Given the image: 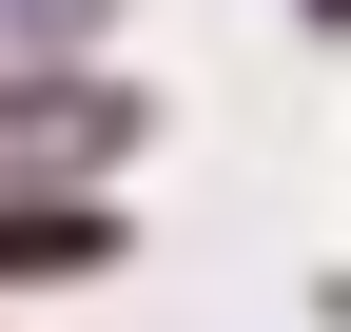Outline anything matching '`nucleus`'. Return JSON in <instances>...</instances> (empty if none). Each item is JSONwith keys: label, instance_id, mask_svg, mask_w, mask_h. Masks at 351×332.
<instances>
[{"label": "nucleus", "instance_id": "nucleus-1", "mask_svg": "<svg viewBox=\"0 0 351 332\" xmlns=\"http://www.w3.org/2000/svg\"><path fill=\"white\" fill-rule=\"evenodd\" d=\"M117 137H137V98H117V78H0V195H59V176H98Z\"/></svg>", "mask_w": 351, "mask_h": 332}, {"label": "nucleus", "instance_id": "nucleus-2", "mask_svg": "<svg viewBox=\"0 0 351 332\" xmlns=\"http://www.w3.org/2000/svg\"><path fill=\"white\" fill-rule=\"evenodd\" d=\"M117 254V215L98 195H0V294H39V274H98Z\"/></svg>", "mask_w": 351, "mask_h": 332}, {"label": "nucleus", "instance_id": "nucleus-3", "mask_svg": "<svg viewBox=\"0 0 351 332\" xmlns=\"http://www.w3.org/2000/svg\"><path fill=\"white\" fill-rule=\"evenodd\" d=\"M98 20H117V0H0V59H78Z\"/></svg>", "mask_w": 351, "mask_h": 332}, {"label": "nucleus", "instance_id": "nucleus-4", "mask_svg": "<svg viewBox=\"0 0 351 332\" xmlns=\"http://www.w3.org/2000/svg\"><path fill=\"white\" fill-rule=\"evenodd\" d=\"M313 20H351V0H313Z\"/></svg>", "mask_w": 351, "mask_h": 332}]
</instances>
